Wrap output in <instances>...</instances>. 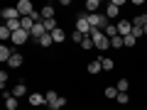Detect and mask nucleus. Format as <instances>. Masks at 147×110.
<instances>
[{
  "label": "nucleus",
  "instance_id": "f257e3e1",
  "mask_svg": "<svg viewBox=\"0 0 147 110\" xmlns=\"http://www.w3.org/2000/svg\"><path fill=\"white\" fill-rule=\"evenodd\" d=\"M91 39H93V47L100 49V52H105V49H110V39L103 34V30H91Z\"/></svg>",
  "mask_w": 147,
  "mask_h": 110
},
{
  "label": "nucleus",
  "instance_id": "f03ea898",
  "mask_svg": "<svg viewBox=\"0 0 147 110\" xmlns=\"http://www.w3.org/2000/svg\"><path fill=\"white\" fill-rule=\"evenodd\" d=\"M76 32H81L84 37L91 34V25H88V17H86V15H79V17H76Z\"/></svg>",
  "mask_w": 147,
  "mask_h": 110
},
{
  "label": "nucleus",
  "instance_id": "7ed1b4c3",
  "mask_svg": "<svg viewBox=\"0 0 147 110\" xmlns=\"http://www.w3.org/2000/svg\"><path fill=\"white\" fill-rule=\"evenodd\" d=\"M30 32H25V30H17V32H12V39L10 42L15 44V47H22V44H27V39H30Z\"/></svg>",
  "mask_w": 147,
  "mask_h": 110
},
{
  "label": "nucleus",
  "instance_id": "20e7f679",
  "mask_svg": "<svg viewBox=\"0 0 147 110\" xmlns=\"http://www.w3.org/2000/svg\"><path fill=\"white\" fill-rule=\"evenodd\" d=\"M15 7H17V12H20L22 17H30L32 12H34V7H32V3H30V0H20V3H17Z\"/></svg>",
  "mask_w": 147,
  "mask_h": 110
},
{
  "label": "nucleus",
  "instance_id": "39448f33",
  "mask_svg": "<svg viewBox=\"0 0 147 110\" xmlns=\"http://www.w3.org/2000/svg\"><path fill=\"white\" fill-rule=\"evenodd\" d=\"M115 27H118V34H120V37H130L132 34V22L130 20H120Z\"/></svg>",
  "mask_w": 147,
  "mask_h": 110
},
{
  "label": "nucleus",
  "instance_id": "423d86ee",
  "mask_svg": "<svg viewBox=\"0 0 147 110\" xmlns=\"http://www.w3.org/2000/svg\"><path fill=\"white\" fill-rule=\"evenodd\" d=\"M120 0H113V3H110L108 7H105V17H108V20H113V17H118V12H120Z\"/></svg>",
  "mask_w": 147,
  "mask_h": 110
},
{
  "label": "nucleus",
  "instance_id": "0eeeda50",
  "mask_svg": "<svg viewBox=\"0 0 147 110\" xmlns=\"http://www.w3.org/2000/svg\"><path fill=\"white\" fill-rule=\"evenodd\" d=\"M20 12H17V7H3V20L10 22V20H20Z\"/></svg>",
  "mask_w": 147,
  "mask_h": 110
},
{
  "label": "nucleus",
  "instance_id": "6e6552de",
  "mask_svg": "<svg viewBox=\"0 0 147 110\" xmlns=\"http://www.w3.org/2000/svg\"><path fill=\"white\" fill-rule=\"evenodd\" d=\"M3 95H5V108L7 110H17V98L12 95V91H3Z\"/></svg>",
  "mask_w": 147,
  "mask_h": 110
},
{
  "label": "nucleus",
  "instance_id": "1a4fd4ad",
  "mask_svg": "<svg viewBox=\"0 0 147 110\" xmlns=\"http://www.w3.org/2000/svg\"><path fill=\"white\" fill-rule=\"evenodd\" d=\"M30 105H34V108H39V105H47V98H44L42 93H30Z\"/></svg>",
  "mask_w": 147,
  "mask_h": 110
},
{
  "label": "nucleus",
  "instance_id": "9d476101",
  "mask_svg": "<svg viewBox=\"0 0 147 110\" xmlns=\"http://www.w3.org/2000/svg\"><path fill=\"white\" fill-rule=\"evenodd\" d=\"M30 34H32V39H39V37H44V34H47V30H44V22H37V25L32 27Z\"/></svg>",
  "mask_w": 147,
  "mask_h": 110
},
{
  "label": "nucleus",
  "instance_id": "9b49d317",
  "mask_svg": "<svg viewBox=\"0 0 147 110\" xmlns=\"http://www.w3.org/2000/svg\"><path fill=\"white\" fill-rule=\"evenodd\" d=\"M86 68H88V73H93V76H96V73H100V71H103V66H100V59L88 61V66H86Z\"/></svg>",
  "mask_w": 147,
  "mask_h": 110
},
{
  "label": "nucleus",
  "instance_id": "f8f14e48",
  "mask_svg": "<svg viewBox=\"0 0 147 110\" xmlns=\"http://www.w3.org/2000/svg\"><path fill=\"white\" fill-rule=\"evenodd\" d=\"M86 15H93V12H98V7H100V3L98 0H86Z\"/></svg>",
  "mask_w": 147,
  "mask_h": 110
},
{
  "label": "nucleus",
  "instance_id": "ddd939ff",
  "mask_svg": "<svg viewBox=\"0 0 147 110\" xmlns=\"http://www.w3.org/2000/svg\"><path fill=\"white\" fill-rule=\"evenodd\" d=\"M12 49L7 47V44H3V47H0V61H10V56H12Z\"/></svg>",
  "mask_w": 147,
  "mask_h": 110
},
{
  "label": "nucleus",
  "instance_id": "4468645a",
  "mask_svg": "<svg viewBox=\"0 0 147 110\" xmlns=\"http://www.w3.org/2000/svg\"><path fill=\"white\" fill-rule=\"evenodd\" d=\"M49 34H52L54 44H59V42H64V39H66V34H64V30H61V27H57V30H54V32H49Z\"/></svg>",
  "mask_w": 147,
  "mask_h": 110
},
{
  "label": "nucleus",
  "instance_id": "2eb2a0df",
  "mask_svg": "<svg viewBox=\"0 0 147 110\" xmlns=\"http://www.w3.org/2000/svg\"><path fill=\"white\" fill-rule=\"evenodd\" d=\"M25 93H27V86H25V81H20V83L12 88V95H15V98H22Z\"/></svg>",
  "mask_w": 147,
  "mask_h": 110
},
{
  "label": "nucleus",
  "instance_id": "dca6fc26",
  "mask_svg": "<svg viewBox=\"0 0 147 110\" xmlns=\"http://www.w3.org/2000/svg\"><path fill=\"white\" fill-rule=\"evenodd\" d=\"M7 66H12V68H20L22 66V54H12V56H10V61H7Z\"/></svg>",
  "mask_w": 147,
  "mask_h": 110
},
{
  "label": "nucleus",
  "instance_id": "f3484780",
  "mask_svg": "<svg viewBox=\"0 0 147 110\" xmlns=\"http://www.w3.org/2000/svg\"><path fill=\"white\" fill-rule=\"evenodd\" d=\"M132 27H142V30H145V27H147V12H142V15H137L135 20H132Z\"/></svg>",
  "mask_w": 147,
  "mask_h": 110
},
{
  "label": "nucleus",
  "instance_id": "a211bd4d",
  "mask_svg": "<svg viewBox=\"0 0 147 110\" xmlns=\"http://www.w3.org/2000/svg\"><path fill=\"white\" fill-rule=\"evenodd\" d=\"M103 34L108 37V39H113V37H118V27H115V25H110V22H108V25H105V30H103Z\"/></svg>",
  "mask_w": 147,
  "mask_h": 110
},
{
  "label": "nucleus",
  "instance_id": "6ab92c4d",
  "mask_svg": "<svg viewBox=\"0 0 147 110\" xmlns=\"http://www.w3.org/2000/svg\"><path fill=\"white\" fill-rule=\"evenodd\" d=\"M37 44H39V47H52V44H54V39H52V34L47 32L44 37H39V39H37Z\"/></svg>",
  "mask_w": 147,
  "mask_h": 110
},
{
  "label": "nucleus",
  "instance_id": "aec40b11",
  "mask_svg": "<svg viewBox=\"0 0 147 110\" xmlns=\"http://www.w3.org/2000/svg\"><path fill=\"white\" fill-rule=\"evenodd\" d=\"M20 22H22V30H25V32H32V27H34V25H37V22H34V20H32V17H22V20H20Z\"/></svg>",
  "mask_w": 147,
  "mask_h": 110
},
{
  "label": "nucleus",
  "instance_id": "412c9836",
  "mask_svg": "<svg viewBox=\"0 0 147 110\" xmlns=\"http://www.w3.org/2000/svg\"><path fill=\"white\" fill-rule=\"evenodd\" d=\"M64 105H66V98H64V95H59V98H57V100H54V103H52V105H49V110H61V108H64Z\"/></svg>",
  "mask_w": 147,
  "mask_h": 110
},
{
  "label": "nucleus",
  "instance_id": "4be33fe9",
  "mask_svg": "<svg viewBox=\"0 0 147 110\" xmlns=\"http://www.w3.org/2000/svg\"><path fill=\"white\" fill-rule=\"evenodd\" d=\"M100 66H103V71H110V68H115V61L113 59H108V56H100Z\"/></svg>",
  "mask_w": 147,
  "mask_h": 110
},
{
  "label": "nucleus",
  "instance_id": "5701e85b",
  "mask_svg": "<svg viewBox=\"0 0 147 110\" xmlns=\"http://www.w3.org/2000/svg\"><path fill=\"white\" fill-rule=\"evenodd\" d=\"M115 88H118V93H127V88H130V83H127V78H120L115 83Z\"/></svg>",
  "mask_w": 147,
  "mask_h": 110
},
{
  "label": "nucleus",
  "instance_id": "b1692460",
  "mask_svg": "<svg viewBox=\"0 0 147 110\" xmlns=\"http://www.w3.org/2000/svg\"><path fill=\"white\" fill-rule=\"evenodd\" d=\"M42 17H44V20H52V17H54V5H44L42 7Z\"/></svg>",
  "mask_w": 147,
  "mask_h": 110
},
{
  "label": "nucleus",
  "instance_id": "393cba45",
  "mask_svg": "<svg viewBox=\"0 0 147 110\" xmlns=\"http://www.w3.org/2000/svg\"><path fill=\"white\" fill-rule=\"evenodd\" d=\"M0 39H3V44H5V42H7V39H12V32H10V30H7V27H5V25L0 27Z\"/></svg>",
  "mask_w": 147,
  "mask_h": 110
},
{
  "label": "nucleus",
  "instance_id": "a878e982",
  "mask_svg": "<svg viewBox=\"0 0 147 110\" xmlns=\"http://www.w3.org/2000/svg\"><path fill=\"white\" fill-rule=\"evenodd\" d=\"M103 95H105V98H110V100L118 98V88H115V86H108V88L103 91Z\"/></svg>",
  "mask_w": 147,
  "mask_h": 110
},
{
  "label": "nucleus",
  "instance_id": "bb28decb",
  "mask_svg": "<svg viewBox=\"0 0 147 110\" xmlns=\"http://www.w3.org/2000/svg\"><path fill=\"white\" fill-rule=\"evenodd\" d=\"M44 98H47V105H52L54 100L59 98V93H57V91H47V93H44Z\"/></svg>",
  "mask_w": 147,
  "mask_h": 110
},
{
  "label": "nucleus",
  "instance_id": "cd10ccee",
  "mask_svg": "<svg viewBox=\"0 0 147 110\" xmlns=\"http://www.w3.org/2000/svg\"><path fill=\"white\" fill-rule=\"evenodd\" d=\"M110 47L123 49V47H125V44H123V37H120V34H118V37H113V39H110Z\"/></svg>",
  "mask_w": 147,
  "mask_h": 110
},
{
  "label": "nucleus",
  "instance_id": "c85d7f7f",
  "mask_svg": "<svg viewBox=\"0 0 147 110\" xmlns=\"http://www.w3.org/2000/svg\"><path fill=\"white\" fill-rule=\"evenodd\" d=\"M44 30L54 32V30H57V20H54V17H52V20H44Z\"/></svg>",
  "mask_w": 147,
  "mask_h": 110
},
{
  "label": "nucleus",
  "instance_id": "c756f323",
  "mask_svg": "<svg viewBox=\"0 0 147 110\" xmlns=\"http://www.w3.org/2000/svg\"><path fill=\"white\" fill-rule=\"evenodd\" d=\"M71 42H76V44H79V47H81V42H84V34H81V32H76V30H74V32H71Z\"/></svg>",
  "mask_w": 147,
  "mask_h": 110
},
{
  "label": "nucleus",
  "instance_id": "7c9ffc66",
  "mask_svg": "<svg viewBox=\"0 0 147 110\" xmlns=\"http://www.w3.org/2000/svg\"><path fill=\"white\" fill-rule=\"evenodd\" d=\"M135 42H137V39H135V37H123V44H125V47H135Z\"/></svg>",
  "mask_w": 147,
  "mask_h": 110
},
{
  "label": "nucleus",
  "instance_id": "2f4dec72",
  "mask_svg": "<svg viewBox=\"0 0 147 110\" xmlns=\"http://www.w3.org/2000/svg\"><path fill=\"white\" fill-rule=\"evenodd\" d=\"M115 100H118V105H125L130 98H127V93H118V98H115Z\"/></svg>",
  "mask_w": 147,
  "mask_h": 110
},
{
  "label": "nucleus",
  "instance_id": "473e14b6",
  "mask_svg": "<svg viewBox=\"0 0 147 110\" xmlns=\"http://www.w3.org/2000/svg\"><path fill=\"white\" fill-rule=\"evenodd\" d=\"M142 34H145V30H142V27H132V37H135V39H140Z\"/></svg>",
  "mask_w": 147,
  "mask_h": 110
},
{
  "label": "nucleus",
  "instance_id": "72a5a7b5",
  "mask_svg": "<svg viewBox=\"0 0 147 110\" xmlns=\"http://www.w3.org/2000/svg\"><path fill=\"white\" fill-rule=\"evenodd\" d=\"M81 47H84V49H91V47H93V39H91V37H84V42H81Z\"/></svg>",
  "mask_w": 147,
  "mask_h": 110
},
{
  "label": "nucleus",
  "instance_id": "f704fd0d",
  "mask_svg": "<svg viewBox=\"0 0 147 110\" xmlns=\"http://www.w3.org/2000/svg\"><path fill=\"white\" fill-rule=\"evenodd\" d=\"M0 83H3V86L7 83V73H5V71H0Z\"/></svg>",
  "mask_w": 147,
  "mask_h": 110
}]
</instances>
